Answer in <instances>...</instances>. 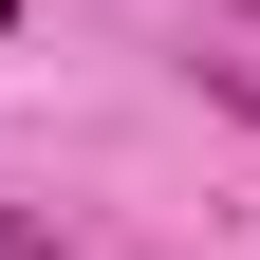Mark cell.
<instances>
[{"label":"cell","instance_id":"6da1fadb","mask_svg":"<svg viewBox=\"0 0 260 260\" xmlns=\"http://www.w3.org/2000/svg\"><path fill=\"white\" fill-rule=\"evenodd\" d=\"M0 260H56V223H38V205H0Z\"/></svg>","mask_w":260,"mask_h":260}]
</instances>
